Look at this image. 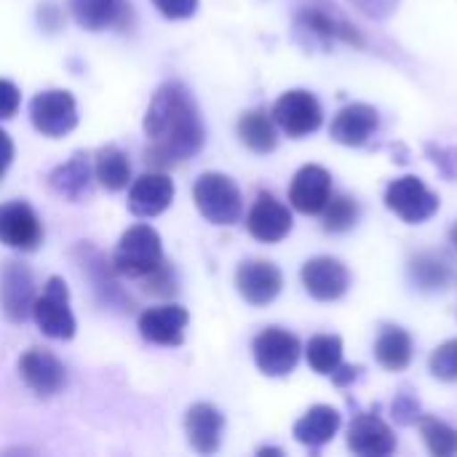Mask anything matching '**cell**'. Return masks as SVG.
Here are the masks:
<instances>
[{
  "mask_svg": "<svg viewBox=\"0 0 457 457\" xmlns=\"http://www.w3.org/2000/svg\"><path fill=\"white\" fill-rule=\"evenodd\" d=\"M75 257H78V265H80V270H83V276H88V281H91V287H94V292H96V300L102 303V305H107V308H129L131 305V300L123 295V289L118 287V281H115V268H112V262H107L104 260V254L99 252V249H94V246H88V244H80L78 249H75Z\"/></svg>",
  "mask_w": 457,
  "mask_h": 457,
  "instance_id": "obj_12",
  "label": "cell"
},
{
  "mask_svg": "<svg viewBox=\"0 0 457 457\" xmlns=\"http://www.w3.org/2000/svg\"><path fill=\"white\" fill-rule=\"evenodd\" d=\"M163 262V241L155 228L134 225L129 228L112 254V268L123 278H145Z\"/></svg>",
  "mask_w": 457,
  "mask_h": 457,
  "instance_id": "obj_2",
  "label": "cell"
},
{
  "mask_svg": "<svg viewBox=\"0 0 457 457\" xmlns=\"http://www.w3.org/2000/svg\"><path fill=\"white\" fill-rule=\"evenodd\" d=\"M19 102H21L19 88L11 80H0V120L13 118L16 110H19Z\"/></svg>",
  "mask_w": 457,
  "mask_h": 457,
  "instance_id": "obj_36",
  "label": "cell"
},
{
  "mask_svg": "<svg viewBox=\"0 0 457 457\" xmlns=\"http://www.w3.org/2000/svg\"><path fill=\"white\" fill-rule=\"evenodd\" d=\"M91 177L94 169L88 163V155L75 153L70 161H64L48 174V187L64 201H83L91 193Z\"/></svg>",
  "mask_w": 457,
  "mask_h": 457,
  "instance_id": "obj_22",
  "label": "cell"
},
{
  "mask_svg": "<svg viewBox=\"0 0 457 457\" xmlns=\"http://www.w3.org/2000/svg\"><path fill=\"white\" fill-rule=\"evenodd\" d=\"M418 412H420V407H418V402L412 399V396H399L396 402H394V415L399 418V423H412V420H420L418 418Z\"/></svg>",
  "mask_w": 457,
  "mask_h": 457,
  "instance_id": "obj_38",
  "label": "cell"
},
{
  "mask_svg": "<svg viewBox=\"0 0 457 457\" xmlns=\"http://www.w3.org/2000/svg\"><path fill=\"white\" fill-rule=\"evenodd\" d=\"M359 372H361L359 367H345V364H340V367L332 372V383L340 386V388H345V386H351V383L359 378Z\"/></svg>",
  "mask_w": 457,
  "mask_h": 457,
  "instance_id": "obj_40",
  "label": "cell"
},
{
  "mask_svg": "<svg viewBox=\"0 0 457 457\" xmlns=\"http://www.w3.org/2000/svg\"><path fill=\"white\" fill-rule=\"evenodd\" d=\"M375 356H378L380 367H386L391 372H402L412 361V337L399 327H388L375 343Z\"/></svg>",
  "mask_w": 457,
  "mask_h": 457,
  "instance_id": "obj_28",
  "label": "cell"
},
{
  "mask_svg": "<svg viewBox=\"0 0 457 457\" xmlns=\"http://www.w3.org/2000/svg\"><path fill=\"white\" fill-rule=\"evenodd\" d=\"M343 426V418L335 407L316 404L295 423V439L305 447H324L329 445Z\"/></svg>",
  "mask_w": 457,
  "mask_h": 457,
  "instance_id": "obj_25",
  "label": "cell"
},
{
  "mask_svg": "<svg viewBox=\"0 0 457 457\" xmlns=\"http://www.w3.org/2000/svg\"><path fill=\"white\" fill-rule=\"evenodd\" d=\"M420 434L426 447L431 450V455L450 457L457 453V431L453 426L436 420V418H420Z\"/></svg>",
  "mask_w": 457,
  "mask_h": 457,
  "instance_id": "obj_32",
  "label": "cell"
},
{
  "mask_svg": "<svg viewBox=\"0 0 457 457\" xmlns=\"http://www.w3.org/2000/svg\"><path fill=\"white\" fill-rule=\"evenodd\" d=\"M35 305V278L27 265L5 262L0 270V311L11 324H24Z\"/></svg>",
  "mask_w": 457,
  "mask_h": 457,
  "instance_id": "obj_9",
  "label": "cell"
},
{
  "mask_svg": "<svg viewBox=\"0 0 457 457\" xmlns=\"http://www.w3.org/2000/svg\"><path fill=\"white\" fill-rule=\"evenodd\" d=\"M386 206L404 222L418 225L439 212V195L431 193L418 177H399L386 190Z\"/></svg>",
  "mask_w": 457,
  "mask_h": 457,
  "instance_id": "obj_7",
  "label": "cell"
},
{
  "mask_svg": "<svg viewBox=\"0 0 457 457\" xmlns=\"http://www.w3.org/2000/svg\"><path fill=\"white\" fill-rule=\"evenodd\" d=\"M11 161H13V142H11V137L0 129V177L8 171Z\"/></svg>",
  "mask_w": 457,
  "mask_h": 457,
  "instance_id": "obj_39",
  "label": "cell"
},
{
  "mask_svg": "<svg viewBox=\"0 0 457 457\" xmlns=\"http://www.w3.org/2000/svg\"><path fill=\"white\" fill-rule=\"evenodd\" d=\"M238 137H241V142L252 153H260V155L273 153L276 145H278L276 120L265 110H249V112H244L241 120H238Z\"/></svg>",
  "mask_w": 457,
  "mask_h": 457,
  "instance_id": "obj_26",
  "label": "cell"
},
{
  "mask_svg": "<svg viewBox=\"0 0 457 457\" xmlns=\"http://www.w3.org/2000/svg\"><path fill=\"white\" fill-rule=\"evenodd\" d=\"M193 201L204 220L212 225H233L244 212L238 185L222 171H206L195 179Z\"/></svg>",
  "mask_w": 457,
  "mask_h": 457,
  "instance_id": "obj_3",
  "label": "cell"
},
{
  "mask_svg": "<svg viewBox=\"0 0 457 457\" xmlns=\"http://www.w3.org/2000/svg\"><path fill=\"white\" fill-rule=\"evenodd\" d=\"M410 276L423 292H439L450 284L453 268L450 262L436 252H423L410 262Z\"/></svg>",
  "mask_w": 457,
  "mask_h": 457,
  "instance_id": "obj_29",
  "label": "cell"
},
{
  "mask_svg": "<svg viewBox=\"0 0 457 457\" xmlns=\"http://www.w3.org/2000/svg\"><path fill=\"white\" fill-rule=\"evenodd\" d=\"M19 375L27 383V388L35 396H40V399L56 396L64 388V383H67L64 364L54 353H48L43 348H29L19 359Z\"/></svg>",
  "mask_w": 457,
  "mask_h": 457,
  "instance_id": "obj_13",
  "label": "cell"
},
{
  "mask_svg": "<svg viewBox=\"0 0 457 457\" xmlns=\"http://www.w3.org/2000/svg\"><path fill=\"white\" fill-rule=\"evenodd\" d=\"M359 204L351 195H329L327 206L321 209L324 230L329 233H345L359 222Z\"/></svg>",
  "mask_w": 457,
  "mask_h": 457,
  "instance_id": "obj_31",
  "label": "cell"
},
{
  "mask_svg": "<svg viewBox=\"0 0 457 457\" xmlns=\"http://www.w3.org/2000/svg\"><path fill=\"white\" fill-rule=\"evenodd\" d=\"M431 375L445 383H457V340H447L431 353Z\"/></svg>",
  "mask_w": 457,
  "mask_h": 457,
  "instance_id": "obj_33",
  "label": "cell"
},
{
  "mask_svg": "<svg viewBox=\"0 0 457 457\" xmlns=\"http://www.w3.org/2000/svg\"><path fill=\"white\" fill-rule=\"evenodd\" d=\"M236 287H238V295L249 305L262 308V305H270L281 295L284 276L268 260H246L236 270Z\"/></svg>",
  "mask_w": 457,
  "mask_h": 457,
  "instance_id": "obj_11",
  "label": "cell"
},
{
  "mask_svg": "<svg viewBox=\"0 0 457 457\" xmlns=\"http://www.w3.org/2000/svg\"><path fill=\"white\" fill-rule=\"evenodd\" d=\"M185 434L198 455H214L222 445L225 418L214 404H193L185 415Z\"/></svg>",
  "mask_w": 457,
  "mask_h": 457,
  "instance_id": "obj_19",
  "label": "cell"
},
{
  "mask_svg": "<svg viewBox=\"0 0 457 457\" xmlns=\"http://www.w3.org/2000/svg\"><path fill=\"white\" fill-rule=\"evenodd\" d=\"M378 110L370 104H348L337 112L335 123H332V139L345 145V147H361L375 131H378Z\"/></svg>",
  "mask_w": 457,
  "mask_h": 457,
  "instance_id": "obj_21",
  "label": "cell"
},
{
  "mask_svg": "<svg viewBox=\"0 0 457 457\" xmlns=\"http://www.w3.org/2000/svg\"><path fill=\"white\" fill-rule=\"evenodd\" d=\"M329 195H332V177L324 166L316 163L303 166L289 185V201L300 214H321Z\"/></svg>",
  "mask_w": 457,
  "mask_h": 457,
  "instance_id": "obj_18",
  "label": "cell"
},
{
  "mask_svg": "<svg viewBox=\"0 0 457 457\" xmlns=\"http://www.w3.org/2000/svg\"><path fill=\"white\" fill-rule=\"evenodd\" d=\"M308 364L319 375H332L343 364V340L337 335H316L311 337L308 348Z\"/></svg>",
  "mask_w": 457,
  "mask_h": 457,
  "instance_id": "obj_30",
  "label": "cell"
},
{
  "mask_svg": "<svg viewBox=\"0 0 457 457\" xmlns=\"http://www.w3.org/2000/svg\"><path fill=\"white\" fill-rule=\"evenodd\" d=\"M273 120L292 139H303V137H308V134L321 129L324 110H321V102L311 91L295 88V91H287V94H281L276 99Z\"/></svg>",
  "mask_w": 457,
  "mask_h": 457,
  "instance_id": "obj_6",
  "label": "cell"
},
{
  "mask_svg": "<svg viewBox=\"0 0 457 457\" xmlns=\"http://www.w3.org/2000/svg\"><path fill=\"white\" fill-rule=\"evenodd\" d=\"M70 11L83 29L99 32L107 27H123L131 5L126 0H70Z\"/></svg>",
  "mask_w": 457,
  "mask_h": 457,
  "instance_id": "obj_24",
  "label": "cell"
},
{
  "mask_svg": "<svg viewBox=\"0 0 457 457\" xmlns=\"http://www.w3.org/2000/svg\"><path fill=\"white\" fill-rule=\"evenodd\" d=\"M29 120L48 139H59L70 134L78 126L75 96L64 88H48L35 94L29 102Z\"/></svg>",
  "mask_w": 457,
  "mask_h": 457,
  "instance_id": "obj_5",
  "label": "cell"
},
{
  "mask_svg": "<svg viewBox=\"0 0 457 457\" xmlns=\"http://www.w3.org/2000/svg\"><path fill=\"white\" fill-rule=\"evenodd\" d=\"M174 182L169 174L163 171H147L139 179H134L131 190H129V212L134 217H158L163 214L171 201H174Z\"/></svg>",
  "mask_w": 457,
  "mask_h": 457,
  "instance_id": "obj_16",
  "label": "cell"
},
{
  "mask_svg": "<svg viewBox=\"0 0 457 457\" xmlns=\"http://www.w3.org/2000/svg\"><path fill=\"white\" fill-rule=\"evenodd\" d=\"M166 19H190L198 11V0H153Z\"/></svg>",
  "mask_w": 457,
  "mask_h": 457,
  "instance_id": "obj_35",
  "label": "cell"
},
{
  "mask_svg": "<svg viewBox=\"0 0 457 457\" xmlns=\"http://www.w3.org/2000/svg\"><path fill=\"white\" fill-rule=\"evenodd\" d=\"M0 244L16 252H35L43 244V225L29 204H0Z\"/></svg>",
  "mask_w": 457,
  "mask_h": 457,
  "instance_id": "obj_10",
  "label": "cell"
},
{
  "mask_svg": "<svg viewBox=\"0 0 457 457\" xmlns=\"http://www.w3.org/2000/svg\"><path fill=\"white\" fill-rule=\"evenodd\" d=\"M297 32L308 35L313 43H321V46H329L332 40H345V43H356V46L361 43L359 32L351 24L329 16L321 8H303L297 13Z\"/></svg>",
  "mask_w": 457,
  "mask_h": 457,
  "instance_id": "obj_23",
  "label": "cell"
},
{
  "mask_svg": "<svg viewBox=\"0 0 457 457\" xmlns=\"http://www.w3.org/2000/svg\"><path fill=\"white\" fill-rule=\"evenodd\" d=\"M252 351H254V361H257L262 375L287 378L297 367L303 348H300V340L292 332L270 327V329H265L262 335L254 337Z\"/></svg>",
  "mask_w": 457,
  "mask_h": 457,
  "instance_id": "obj_8",
  "label": "cell"
},
{
  "mask_svg": "<svg viewBox=\"0 0 457 457\" xmlns=\"http://www.w3.org/2000/svg\"><path fill=\"white\" fill-rule=\"evenodd\" d=\"M450 238H453V244H455V249H457V225L453 228V233H450Z\"/></svg>",
  "mask_w": 457,
  "mask_h": 457,
  "instance_id": "obj_42",
  "label": "cell"
},
{
  "mask_svg": "<svg viewBox=\"0 0 457 457\" xmlns=\"http://www.w3.org/2000/svg\"><path fill=\"white\" fill-rule=\"evenodd\" d=\"M249 233L262 244H278L292 233V212L270 193H260L246 217Z\"/></svg>",
  "mask_w": 457,
  "mask_h": 457,
  "instance_id": "obj_17",
  "label": "cell"
},
{
  "mask_svg": "<svg viewBox=\"0 0 457 457\" xmlns=\"http://www.w3.org/2000/svg\"><path fill=\"white\" fill-rule=\"evenodd\" d=\"M94 177L99 179V185L110 193H118L123 187H129L131 179V163L126 158V153L115 145H107L96 153L94 158Z\"/></svg>",
  "mask_w": 457,
  "mask_h": 457,
  "instance_id": "obj_27",
  "label": "cell"
},
{
  "mask_svg": "<svg viewBox=\"0 0 457 457\" xmlns=\"http://www.w3.org/2000/svg\"><path fill=\"white\" fill-rule=\"evenodd\" d=\"M260 455H284V453L276 450V447H265V450H260Z\"/></svg>",
  "mask_w": 457,
  "mask_h": 457,
  "instance_id": "obj_41",
  "label": "cell"
},
{
  "mask_svg": "<svg viewBox=\"0 0 457 457\" xmlns=\"http://www.w3.org/2000/svg\"><path fill=\"white\" fill-rule=\"evenodd\" d=\"M361 13L372 16V19H386L388 13L396 11L399 0H351Z\"/></svg>",
  "mask_w": 457,
  "mask_h": 457,
  "instance_id": "obj_37",
  "label": "cell"
},
{
  "mask_svg": "<svg viewBox=\"0 0 457 457\" xmlns=\"http://www.w3.org/2000/svg\"><path fill=\"white\" fill-rule=\"evenodd\" d=\"M147 137V161L155 166H174L193 158L206 139L198 104L185 83H163L147 104L142 120Z\"/></svg>",
  "mask_w": 457,
  "mask_h": 457,
  "instance_id": "obj_1",
  "label": "cell"
},
{
  "mask_svg": "<svg viewBox=\"0 0 457 457\" xmlns=\"http://www.w3.org/2000/svg\"><path fill=\"white\" fill-rule=\"evenodd\" d=\"M32 319L37 329L51 340H72L75 337V316L70 311V289L59 276H51L46 281V289L40 297H35Z\"/></svg>",
  "mask_w": 457,
  "mask_h": 457,
  "instance_id": "obj_4",
  "label": "cell"
},
{
  "mask_svg": "<svg viewBox=\"0 0 457 457\" xmlns=\"http://www.w3.org/2000/svg\"><path fill=\"white\" fill-rule=\"evenodd\" d=\"M348 447L361 457H386L396 450V436L378 415H359L348 428Z\"/></svg>",
  "mask_w": 457,
  "mask_h": 457,
  "instance_id": "obj_20",
  "label": "cell"
},
{
  "mask_svg": "<svg viewBox=\"0 0 457 457\" xmlns=\"http://www.w3.org/2000/svg\"><path fill=\"white\" fill-rule=\"evenodd\" d=\"M142 281H145V292H153V295H161V297L177 292V273H174L171 262H166V260L150 276H145Z\"/></svg>",
  "mask_w": 457,
  "mask_h": 457,
  "instance_id": "obj_34",
  "label": "cell"
},
{
  "mask_svg": "<svg viewBox=\"0 0 457 457\" xmlns=\"http://www.w3.org/2000/svg\"><path fill=\"white\" fill-rule=\"evenodd\" d=\"M303 287L313 300L335 303L348 292L351 273L335 257H313L303 265Z\"/></svg>",
  "mask_w": 457,
  "mask_h": 457,
  "instance_id": "obj_14",
  "label": "cell"
},
{
  "mask_svg": "<svg viewBox=\"0 0 457 457\" xmlns=\"http://www.w3.org/2000/svg\"><path fill=\"white\" fill-rule=\"evenodd\" d=\"M190 324V313L182 305H158L139 316V335L163 348H177L185 343V329Z\"/></svg>",
  "mask_w": 457,
  "mask_h": 457,
  "instance_id": "obj_15",
  "label": "cell"
}]
</instances>
